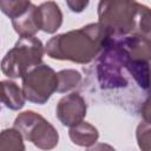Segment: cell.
Here are the masks:
<instances>
[{"mask_svg": "<svg viewBox=\"0 0 151 151\" xmlns=\"http://www.w3.org/2000/svg\"><path fill=\"white\" fill-rule=\"evenodd\" d=\"M0 103L11 110H20L25 105V97L21 88L14 81H0Z\"/></svg>", "mask_w": 151, "mask_h": 151, "instance_id": "obj_10", "label": "cell"}, {"mask_svg": "<svg viewBox=\"0 0 151 151\" xmlns=\"http://www.w3.org/2000/svg\"><path fill=\"white\" fill-rule=\"evenodd\" d=\"M0 151H25L22 136L18 130L13 127L0 132Z\"/></svg>", "mask_w": 151, "mask_h": 151, "instance_id": "obj_12", "label": "cell"}, {"mask_svg": "<svg viewBox=\"0 0 151 151\" xmlns=\"http://www.w3.org/2000/svg\"><path fill=\"white\" fill-rule=\"evenodd\" d=\"M57 77H58L57 92L60 93L76 88L81 81L80 73L74 70H63L57 73Z\"/></svg>", "mask_w": 151, "mask_h": 151, "instance_id": "obj_14", "label": "cell"}, {"mask_svg": "<svg viewBox=\"0 0 151 151\" xmlns=\"http://www.w3.org/2000/svg\"><path fill=\"white\" fill-rule=\"evenodd\" d=\"M110 40L107 32L98 22L90 24L51 38L46 44V53L53 59L87 64L104 50Z\"/></svg>", "mask_w": 151, "mask_h": 151, "instance_id": "obj_1", "label": "cell"}, {"mask_svg": "<svg viewBox=\"0 0 151 151\" xmlns=\"http://www.w3.org/2000/svg\"><path fill=\"white\" fill-rule=\"evenodd\" d=\"M40 29L46 33H54L63 22V14L59 6L53 1H47L38 7Z\"/></svg>", "mask_w": 151, "mask_h": 151, "instance_id": "obj_9", "label": "cell"}, {"mask_svg": "<svg viewBox=\"0 0 151 151\" xmlns=\"http://www.w3.org/2000/svg\"><path fill=\"white\" fill-rule=\"evenodd\" d=\"M12 25L20 37H34V34L40 29L38 7L31 4L24 13L12 20Z\"/></svg>", "mask_w": 151, "mask_h": 151, "instance_id": "obj_8", "label": "cell"}, {"mask_svg": "<svg viewBox=\"0 0 151 151\" xmlns=\"http://www.w3.org/2000/svg\"><path fill=\"white\" fill-rule=\"evenodd\" d=\"M131 60L129 52L119 39H111L100 52L97 74L99 84L103 88H114L126 86L127 80L123 73Z\"/></svg>", "mask_w": 151, "mask_h": 151, "instance_id": "obj_4", "label": "cell"}, {"mask_svg": "<svg viewBox=\"0 0 151 151\" xmlns=\"http://www.w3.org/2000/svg\"><path fill=\"white\" fill-rule=\"evenodd\" d=\"M88 5V1H67V6L73 12H81Z\"/></svg>", "mask_w": 151, "mask_h": 151, "instance_id": "obj_17", "label": "cell"}, {"mask_svg": "<svg viewBox=\"0 0 151 151\" xmlns=\"http://www.w3.org/2000/svg\"><path fill=\"white\" fill-rule=\"evenodd\" d=\"M137 140L143 151H150V124L149 122L140 123L137 127Z\"/></svg>", "mask_w": 151, "mask_h": 151, "instance_id": "obj_16", "label": "cell"}, {"mask_svg": "<svg viewBox=\"0 0 151 151\" xmlns=\"http://www.w3.org/2000/svg\"><path fill=\"white\" fill-rule=\"evenodd\" d=\"M42 42L35 37H20L1 61V71L9 78L24 77L28 71L41 64Z\"/></svg>", "mask_w": 151, "mask_h": 151, "instance_id": "obj_3", "label": "cell"}, {"mask_svg": "<svg viewBox=\"0 0 151 151\" xmlns=\"http://www.w3.org/2000/svg\"><path fill=\"white\" fill-rule=\"evenodd\" d=\"M14 129L41 150H52L58 144L59 134L54 126L33 111L20 113L14 120Z\"/></svg>", "mask_w": 151, "mask_h": 151, "instance_id": "obj_5", "label": "cell"}, {"mask_svg": "<svg viewBox=\"0 0 151 151\" xmlns=\"http://www.w3.org/2000/svg\"><path fill=\"white\" fill-rule=\"evenodd\" d=\"M58 77L52 67L40 64L22 77V94L25 99L35 104H45L57 91Z\"/></svg>", "mask_w": 151, "mask_h": 151, "instance_id": "obj_6", "label": "cell"}, {"mask_svg": "<svg viewBox=\"0 0 151 151\" xmlns=\"http://www.w3.org/2000/svg\"><path fill=\"white\" fill-rule=\"evenodd\" d=\"M87 151H116V150L111 145H109V144L99 143V144H96L94 146L90 147Z\"/></svg>", "mask_w": 151, "mask_h": 151, "instance_id": "obj_18", "label": "cell"}, {"mask_svg": "<svg viewBox=\"0 0 151 151\" xmlns=\"http://www.w3.org/2000/svg\"><path fill=\"white\" fill-rule=\"evenodd\" d=\"M86 116V104L79 93L72 92L63 97L57 106V117L65 126H76Z\"/></svg>", "mask_w": 151, "mask_h": 151, "instance_id": "obj_7", "label": "cell"}, {"mask_svg": "<svg viewBox=\"0 0 151 151\" xmlns=\"http://www.w3.org/2000/svg\"><path fill=\"white\" fill-rule=\"evenodd\" d=\"M68 133L72 142L79 146H92L99 137L98 130L86 122H81L76 126H72Z\"/></svg>", "mask_w": 151, "mask_h": 151, "instance_id": "obj_11", "label": "cell"}, {"mask_svg": "<svg viewBox=\"0 0 151 151\" xmlns=\"http://www.w3.org/2000/svg\"><path fill=\"white\" fill-rule=\"evenodd\" d=\"M99 25L111 39L134 34L150 37V11L136 1H100L98 5Z\"/></svg>", "mask_w": 151, "mask_h": 151, "instance_id": "obj_2", "label": "cell"}, {"mask_svg": "<svg viewBox=\"0 0 151 151\" xmlns=\"http://www.w3.org/2000/svg\"><path fill=\"white\" fill-rule=\"evenodd\" d=\"M126 68L142 88H149V61L140 59H131Z\"/></svg>", "mask_w": 151, "mask_h": 151, "instance_id": "obj_13", "label": "cell"}, {"mask_svg": "<svg viewBox=\"0 0 151 151\" xmlns=\"http://www.w3.org/2000/svg\"><path fill=\"white\" fill-rule=\"evenodd\" d=\"M32 2L29 1H5L1 0L0 1V9L7 15L12 20L18 18L21 13H24L31 5Z\"/></svg>", "mask_w": 151, "mask_h": 151, "instance_id": "obj_15", "label": "cell"}]
</instances>
